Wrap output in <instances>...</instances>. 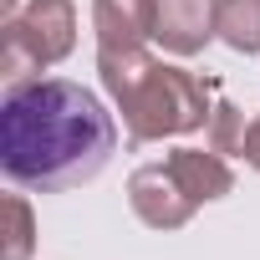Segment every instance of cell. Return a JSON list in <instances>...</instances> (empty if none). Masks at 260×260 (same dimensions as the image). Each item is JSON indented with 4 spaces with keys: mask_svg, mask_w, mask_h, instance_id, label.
Here are the masks:
<instances>
[{
    "mask_svg": "<svg viewBox=\"0 0 260 260\" xmlns=\"http://www.w3.org/2000/svg\"><path fill=\"white\" fill-rule=\"evenodd\" d=\"M97 77L107 97L122 112L127 143H158V138H184L209 127L214 112V77H194L184 67L153 61L143 46L127 51H97Z\"/></svg>",
    "mask_w": 260,
    "mask_h": 260,
    "instance_id": "7a4b0ae2",
    "label": "cell"
},
{
    "mask_svg": "<svg viewBox=\"0 0 260 260\" xmlns=\"http://www.w3.org/2000/svg\"><path fill=\"white\" fill-rule=\"evenodd\" d=\"M219 0H153V41L169 56H199L214 41Z\"/></svg>",
    "mask_w": 260,
    "mask_h": 260,
    "instance_id": "5b68a950",
    "label": "cell"
},
{
    "mask_svg": "<svg viewBox=\"0 0 260 260\" xmlns=\"http://www.w3.org/2000/svg\"><path fill=\"white\" fill-rule=\"evenodd\" d=\"M97 51H127L153 41V0H92Z\"/></svg>",
    "mask_w": 260,
    "mask_h": 260,
    "instance_id": "8992f818",
    "label": "cell"
},
{
    "mask_svg": "<svg viewBox=\"0 0 260 260\" xmlns=\"http://www.w3.org/2000/svg\"><path fill=\"white\" fill-rule=\"evenodd\" d=\"M169 169H174V179L184 184V194L194 199V204H214V199H224L230 189H235V169L224 164V153H204V148H174L169 158H164Z\"/></svg>",
    "mask_w": 260,
    "mask_h": 260,
    "instance_id": "52a82bcc",
    "label": "cell"
},
{
    "mask_svg": "<svg viewBox=\"0 0 260 260\" xmlns=\"http://www.w3.org/2000/svg\"><path fill=\"white\" fill-rule=\"evenodd\" d=\"M117 153V122L97 92L67 77H36L0 97V169L16 189L61 194L92 184Z\"/></svg>",
    "mask_w": 260,
    "mask_h": 260,
    "instance_id": "6da1fadb",
    "label": "cell"
},
{
    "mask_svg": "<svg viewBox=\"0 0 260 260\" xmlns=\"http://www.w3.org/2000/svg\"><path fill=\"white\" fill-rule=\"evenodd\" d=\"M240 158L260 174V112H255V117H250V127H245V153H240Z\"/></svg>",
    "mask_w": 260,
    "mask_h": 260,
    "instance_id": "8fae6325",
    "label": "cell"
},
{
    "mask_svg": "<svg viewBox=\"0 0 260 260\" xmlns=\"http://www.w3.org/2000/svg\"><path fill=\"white\" fill-rule=\"evenodd\" d=\"M245 127H250V122H245V112H240L235 102H214L204 138H209L214 153H245Z\"/></svg>",
    "mask_w": 260,
    "mask_h": 260,
    "instance_id": "30bf717a",
    "label": "cell"
},
{
    "mask_svg": "<svg viewBox=\"0 0 260 260\" xmlns=\"http://www.w3.org/2000/svg\"><path fill=\"white\" fill-rule=\"evenodd\" d=\"M127 204H133V214L148 224V230H184L194 219V199L184 194V184L174 179L169 164H143L133 169V179H127Z\"/></svg>",
    "mask_w": 260,
    "mask_h": 260,
    "instance_id": "277c9868",
    "label": "cell"
},
{
    "mask_svg": "<svg viewBox=\"0 0 260 260\" xmlns=\"http://www.w3.org/2000/svg\"><path fill=\"white\" fill-rule=\"evenodd\" d=\"M214 36L240 56H260V0H219Z\"/></svg>",
    "mask_w": 260,
    "mask_h": 260,
    "instance_id": "ba28073f",
    "label": "cell"
},
{
    "mask_svg": "<svg viewBox=\"0 0 260 260\" xmlns=\"http://www.w3.org/2000/svg\"><path fill=\"white\" fill-rule=\"evenodd\" d=\"M36 250V214L26 194H6V240H0V260H31Z\"/></svg>",
    "mask_w": 260,
    "mask_h": 260,
    "instance_id": "9c48e42d",
    "label": "cell"
},
{
    "mask_svg": "<svg viewBox=\"0 0 260 260\" xmlns=\"http://www.w3.org/2000/svg\"><path fill=\"white\" fill-rule=\"evenodd\" d=\"M77 46V0H26L21 16L0 26V82L26 87Z\"/></svg>",
    "mask_w": 260,
    "mask_h": 260,
    "instance_id": "3957f363",
    "label": "cell"
}]
</instances>
